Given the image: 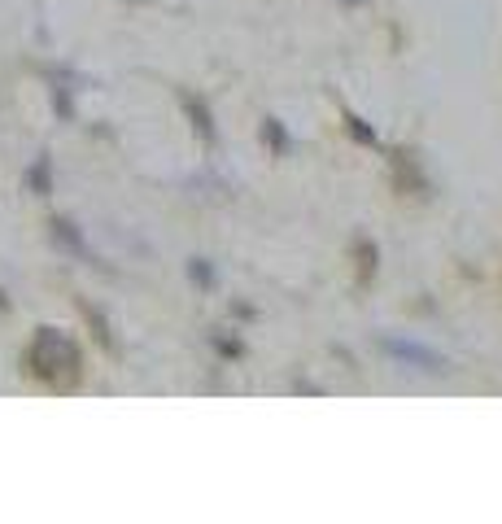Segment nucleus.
I'll use <instances>...</instances> for the list:
<instances>
[{
	"mask_svg": "<svg viewBox=\"0 0 502 524\" xmlns=\"http://www.w3.org/2000/svg\"><path fill=\"white\" fill-rule=\"evenodd\" d=\"M345 5H363V0H345Z\"/></svg>",
	"mask_w": 502,
	"mask_h": 524,
	"instance_id": "obj_6",
	"label": "nucleus"
},
{
	"mask_svg": "<svg viewBox=\"0 0 502 524\" xmlns=\"http://www.w3.org/2000/svg\"><path fill=\"white\" fill-rule=\"evenodd\" d=\"M184 105H188V114H193V123L201 127V136H206V140H214V127H210V114H206V105H201V101H193V97H184Z\"/></svg>",
	"mask_w": 502,
	"mask_h": 524,
	"instance_id": "obj_4",
	"label": "nucleus"
},
{
	"mask_svg": "<svg viewBox=\"0 0 502 524\" xmlns=\"http://www.w3.org/2000/svg\"><path fill=\"white\" fill-rule=\"evenodd\" d=\"M27 180H31V188H35V193H49V158H40V162H35Z\"/></svg>",
	"mask_w": 502,
	"mask_h": 524,
	"instance_id": "obj_5",
	"label": "nucleus"
},
{
	"mask_svg": "<svg viewBox=\"0 0 502 524\" xmlns=\"http://www.w3.org/2000/svg\"><path fill=\"white\" fill-rule=\"evenodd\" d=\"M389 350L398 354V359H415V363H428V367H433V372H437V359H433V354H428V350H420V345H402V341H389Z\"/></svg>",
	"mask_w": 502,
	"mask_h": 524,
	"instance_id": "obj_3",
	"label": "nucleus"
},
{
	"mask_svg": "<svg viewBox=\"0 0 502 524\" xmlns=\"http://www.w3.org/2000/svg\"><path fill=\"white\" fill-rule=\"evenodd\" d=\"M53 241L66 245L70 254H88V245H83V236L75 232V223H66V219H53Z\"/></svg>",
	"mask_w": 502,
	"mask_h": 524,
	"instance_id": "obj_2",
	"label": "nucleus"
},
{
	"mask_svg": "<svg viewBox=\"0 0 502 524\" xmlns=\"http://www.w3.org/2000/svg\"><path fill=\"white\" fill-rule=\"evenodd\" d=\"M27 367H31V376L49 380V385H70V380H79V372H83V354L66 332L40 328L35 341L27 345Z\"/></svg>",
	"mask_w": 502,
	"mask_h": 524,
	"instance_id": "obj_1",
	"label": "nucleus"
}]
</instances>
